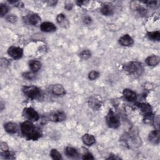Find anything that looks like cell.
I'll return each instance as SVG.
<instances>
[{
	"label": "cell",
	"instance_id": "cell-1",
	"mask_svg": "<svg viewBox=\"0 0 160 160\" xmlns=\"http://www.w3.org/2000/svg\"><path fill=\"white\" fill-rule=\"evenodd\" d=\"M22 134L29 140H37L41 136V132L31 121H24L21 124Z\"/></svg>",
	"mask_w": 160,
	"mask_h": 160
},
{
	"label": "cell",
	"instance_id": "cell-2",
	"mask_svg": "<svg viewBox=\"0 0 160 160\" xmlns=\"http://www.w3.org/2000/svg\"><path fill=\"white\" fill-rule=\"evenodd\" d=\"M123 69L134 78L140 76L143 72L142 64L137 61H131L123 66Z\"/></svg>",
	"mask_w": 160,
	"mask_h": 160
},
{
	"label": "cell",
	"instance_id": "cell-3",
	"mask_svg": "<svg viewBox=\"0 0 160 160\" xmlns=\"http://www.w3.org/2000/svg\"><path fill=\"white\" fill-rule=\"evenodd\" d=\"M22 91L28 98L31 99H38L41 96V89L35 86H24L22 88Z\"/></svg>",
	"mask_w": 160,
	"mask_h": 160
},
{
	"label": "cell",
	"instance_id": "cell-4",
	"mask_svg": "<svg viewBox=\"0 0 160 160\" xmlns=\"http://www.w3.org/2000/svg\"><path fill=\"white\" fill-rule=\"evenodd\" d=\"M106 123L111 128H118L120 125L119 119L118 116L112 110H109L106 116Z\"/></svg>",
	"mask_w": 160,
	"mask_h": 160
},
{
	"label": "cell",
	"instance_id": "cell-5",
	"mask_svg": "<svg viewBox=\"0 0 160 160\" xmlns=\"http://www.w3.org/2000/svg\"><path fill=\"white\" fill-rule=\"evenodd\" d=\"M22 114L26 118L31 121H36L39 118L38 113L33 108L30 107L25 108L23 109Z\"/></svg>",
	"mask_w": 160,
	"mask_h": 160
},
{
	"label": "cell",
	"instance_id": "cell-6",
	"mask_svg": "<svg viewBox=\"0 0 160 160\" xmlns=\"http://www.w3.org/2000/svg\"><path fill=\"white\" fill-rule=\"evenodd\" d=\"M137 106L143 113L146 120L151 119V116L152 115V108L151 106L145 102H139L137 104Z\"/></svg>",
	"mask_w": 160,
	"mask_h": 160
},
{
	"label": "cell",
	"instance_id": "cell-7",
	"mask_svg": "<svg viewBox=\"0 0 160 160\" xmlns=\"http://www.w3.org/2000/svg\"><path fill=\"white\" fill-rule=\"evenodd\" d=\"M8 53L13 59H18L22 56L23 50L19 47L11 46L8 49Z\"/></svg>",
	"mask_w": 160,
	"mask_h": 160
},
{
	"label": "cell",
	"instance_id": "cell-8",
	"mask_svg": "<svg viewBox=\"0 0 160 160\" xmlns=\"http://www.w3.org/2000/svg\"><path fill=\"white\" fill-rule=\"evenodd\" d=\"M40 28L42 31L46 32H51L56 30V27L55 25L51 22H42L40 26Z\"/></svg>",
	"mask_w": 160,
	"mask_h": 160
},
{
	"label": "cell",
	"instance_id": "cell-9",
	"mask_svg": "<svg viewBox=\"0 0 160 160\" xmlns=\"http://www.w3.org/2000/svg\"><path fill=\"white\" fill-rule=\"evenodd\" d=\"M124 98L129 102H132L136 99V94L134 91L129 89H124L122 91Z\"/></svg>",
	"mask_w": 160,
	"mask_h": 160
},
{
	"label": "cell",
	"instance_id": "cell-10",
	"mask_svg": "<svg viewBox=\"0 0 160 160\" xmlns=\"http://www.w3.org/2000/svg\"><path fill=\"white\" fill-rule=\"evenodd\" d=\"M119 42L123 46H129L133 44L134 41L132 37L129 34H124L119 38Z\"/></svg>",
	"mask_w": 160,
	"mask_h": 160
},
{
	"label": "cell",
	"instance_id": "cell-11",
	"mask_svg": "<svg viewBox=\"0 0 160 160\" xmlns=\"http://www.w3.org/2000/svg\"><path fill=\"white\" fill-rule=\"evenodd\" d=\"M50 119L53 122H61L66 119V114L63 112H56L50 116Z\"/></svg>",
	"mask_w": 160,
	"mask_h": 160
},
{
	"label": "cell",
	"instance_id": "cell-12",
	"mask_svg": "<svg viewBox=\"0 0 160 160\" xmlns=\"http://www.w3.org/2000/svg\"><path fill=\"white\" fill-rule=\"evenodd\" d=\"M56 21L59 26H61L62 28H67L69 25L68 19L63 14H59L56 17Z\"/></svg>",
	"mask_w": 160,
	"mask_h": 160
},
{
	"label": "cell",
	"instance_id": "cell-13",
	"mask_svg": "<svg viewBox=\"0 0 160 160\" xmlns=\"http://www.w3.org/2000/svg\"><path fill=\"white\" fill-rule=\"evenodd\" d=\"M25 19H26V21L28 24L33 25V26L36 25L41 21L40 17L36 14H30V15L26 16Z\"/></svg>",
	"mask_w": 160,
	"mask_h": 160
},
{
	"label": "cell",
	"instance_id": "cell-14",
	"mask_svg": "<svg viewBox=\"0 0 160 160\" xmlns=\"http://www.w3.org/2000/svg\"><path fill=\"white\" fill-rule=\"evenodd\" d=\"M82 140L84 144L87 146H91L96 142L95 138L89 134H85L82 137Z\"/></svg>",
	"mask_w": 160,
	"mask_h": 160
},
{
	"label": "cell",
	"instance_id": "cell-15",
	"mask_svg": "<svg viewBox=\"0 0 160 160\" xmlns=\"http://www.w3.org/2000/svg\"><path fill=\"white\" fill-rule=\"evenodd\" d=\"M88 104L91 108L94 109H98L101 106L102 102L99 99H97L96 98L92 97L89 99Z\"/></svg>",
	"mask_w": 160,
	"mask_h": 160
},
{
	"label": "cell",
	"instance_id": "cell-16",
	"mask_svg": "<svg viewBox=\"0 0 160 160\" xmlns=\"http://www.w3.org/2000/svg\"><path fill=\"white\" fill-rule=\"evenodd\" d=\"M148 139H149V141L153 144H159V135L158 131L154 130L151 131L148 136Z\"/></svg>",
	"mask_w": 160,
	"mask_h": 160
},
{
	"label": "cell",
	"instance_id": "cell-17",
	"mask_svg": "<svg viewBox=\"0 0 160 160\" xmlns=\"http://www.w3.org/2000/svg\"><path fill=\"white\" fill-rule=\"evenodd\" d=\"M51 91L56 96H62L65 94V89L61 84L54 85L51 88Z\"/></svg>",
	"mask_w": 160,
	"mask_h": 160
},
{
	"label": "cell",
	"instance_id": "cell-18",
	"mask_svg": "<svg viewBox=\"0 0 160 160\" xmlns=\"http://www.w3.org/2000/svg\"><path fill=\"white\" fill-rule=\"evenodd\" d=\"M66 155L70 158H78L79 156V153L78 151L72 147H67L65 149Z\"/></svg>",
	"mask_w": 160,
	"mask_h": 160
},
{
	"label": "cell",
	"instance_id": "cell-19",
	"mask_svg": "<svg viewBox=\"0 0 160 160\" xmlns=\"http://www.w3.org/2000/svg\"><path fill=\"white\" fill-rule=\"evenodd\" d=\"M146 62L148 66H154L159 62V58L156 55H152L148 56L146 59Z\"/></svg>",
	"mask_w": 160,
	"mask_h": 160
},
{
	"label": "cell",
	"instance_id": "cell-20",
	"mask_svg": "<svg viewBox=\"0 0 160 160\" xmlns=\"http://www.w3.org/2000/svg\"><path fill=\"white\" fill-rule=\"evenodd\" d=\"M4 129L10 134H14L17 132V125L12 122H8L4 124Z\"/></svg>",
	"mask_w": 160,
	"mask_h": 160
},
{
	"label": "cell",
	"instance_id": "cell-21",
	"mask_svg": "<svg viewBox=\"0 0 160 160\" xmlns=\"http://www.w3.org/2000/svg\"><path fill=\"white\" fill-rule=\"evenodd\" d=\"M29 67L33 72H38L41 68V64L37 60H31L29 63Z\"/></svg>",
	"mask_w": 160,
	"mask_h": 160
},
{
	"label": "cell",
	"instance_id": "cell-22",
	"mask_svg": "<svg viewBox=\"0 0 160 160\" xmlns=\"http://www.w3.org/2000/svg\"><path fill=\"white\" fill-rule=\"evenodd\" d=\"M101 12L105 16H110L112 14V9L108 4H104L101 8Z\"/></svg>",
	"mask_w": 160,
	"mask_h": 160
},
{
	"label": "cell",
	"instance_id": "cell-23",
	"mask_svg": "<svg viewBox=\"0 0 160 160\" xmlns=\"http://www.w3.org/2000/svg\"><path fill=\"white\" fill-rule=\"evenodd\" d=\"M147 36L150 39H151L152 41H159L160 39V32L159 31L148 32L147 33Z\"/></svg>",
	"mask_w": 160,
	"mask_h": 160
},
{
	"label": "cell",
	"instance_id": "cell-24",
	"mask_svg": "<svg viewBox=\"0 0 160 160\" xmlns=\"http://www.w3.org/2000/svg\"><path fill=\"white\" fill-rule=\"evenodd\" d=\"M50 155L51 156V158L53 159H56V160H59L62 159V156L61 154L56 150V149H52L50 152Z\"/></svg>",
	"mask_w": 160,
	"mask_h": 160
},
{
	"label": "cell",
	"instance_id": "cell-25",
	"mask_svg": "<svg viewBox=\"0 0 160 160\" xmlns=\"http://www.w3.org/2000/svg\"><path fill=\"white\" fill-rule=\"evenodd\" d=\"M80 57L83 59H87L88 58H89L91 56V52L90 51L86 49V50H84L82 51L80 54H79Z\"/></svg>",
	"mask_w": 160,
	"mask_h": 160
},
{
	"label": "cell",
	"instance_id": "cell-26",
	"mask_svg": "<svg viewBox=\"0 0 160 160\" xmlns=\"http://www.w3.org/2000/svg\"><path fill=\"white\" fill-rule=\"evenodd\" d=\"M99 73L98 72L96 71H92L88 74V78L90 80H95L99 77Z\"/></svg>",
	"mask_w": 160,
	"mask_h": 160
},
{
	"label": "cell",
	"instance_id": "cell-27",
	"mask_svg": "<svg viewBox=\"0 0 160 160\" xmlns=\"http://www.w3.org/2000/svg\"><path fill=\"white\" fill-rule=\"evenodd\" d=\"M8 11V8L6 4H0V13L1 16H4Z\"/></svg>",
	"mask_w": 160,
	"mask_h": 160
},
{
	"label": "cell",
	"instance_id": "cell-28",
	"mask_svg": "<svg viewBox=\"0 0 160 160\" xmlns=\"http://www.w3.org/2000/svg\"><path fill=\"white\" fill-rule=\"evenodd\" d=\"M14 154L11 152H9V151L1 152V156L5 158L6 159H13L14 158Z\"/></svg>",
	"mask_w": 160,
	"mask_h": 160
},
{
	"label": "cell",
	"instance_id": "cell-29",
	"mask_svg": "<svg viewBox=\"0 0 160 160\" xmlns=\"http://www.w3.org/2000/svg\"><path fill=\"white\" fill-rule=\"evenodd\" d=\"M23 77L28 80H32L35 78L34 74L32 72H26L22 74Z\"/></svg>",
	"mask_w": 160,
	"mask_h": 160
},
{
	"label": "cell",
	"instance_id": "cell-30",
	"mask_svg": "<svg viewBox=\"0 0 160 160\" xmlns=\"http://www.w3.org/2000/svg\"><path fill=\"white\" fill-rule=\"evenodd\" d=\"M6 19L7 21L11 22V23H14L17 21V17L14 16V14H10L6 17Z\"/></svg>",
	"mask_w": 160,
	"mask_h": 160
},
{
	"label": "cell",
	"instance_id": "cell-31",
	"mask_svg": "<svg viewBox=\"0 0 160 160\" xmlns=\"http://www.w3.org/2000/svg\"><path fill=\"white\" fill-rule=\"evenodd\" d=\"M157 2H158V1H149L144 2V3L147 4L150 7H153V8H156L158 6Z\"/></svg>",
	"mask_w": 160,
	"mask_h": 160
},
{
	"label": "cell",
	"instance_id": "cell-32",
	"mask_svg": "<svg viewBox=\"0 0 160 160\" xmlns=\"http://www.w3.org/2000/svg\"><path fill=\"white\" fill-rule=\"evenodd\" d=\"M8 149H9L8 146L6 142H1V149L2 152L8 151Z\"/></svg>",
	"mask_w": 160,
	"mask_h": 160
},
{
	"label": "cell",
	"instance_id": "cell-33",
	"mask_svg": "<svg viewBox=\"0 0 160 160\" xmlns=\"http://www.w3.org/2000/svg\"><path fill=\"white\" fill-rule=\"evenodd\" d=\"M84 159H94V157L90 152H86L83 155Z\"/></svg>",
	"mask_w": 160,
	"mask_h": 160
},
{
	"label": "cell",
	"instance_id": "cell-34",
	"mask_svg": "<svg viewBox=\"0 0 160 160\" xmlns=\"http://www.w3.org/2000/svg\"><path fill=\"white\" fill-rule=\"evenodd\" d=\"M136 10L139 12V14H142V15H146V9H145L144 8H142V7H138L137 9H136Z\"/></svg>",
	"mask_w": 160,
	"mask_h": 160
},
{
	"label": "cell",
	"instance_id": "cell-35",
	"mask_svg": "<svg viewBox=\"0 0 160 160\" xmlns=\"http://www.w3.org/2000/svg\"><path fill=\"white\" fill-rule=\"evenodd\" d=\"M83 22L86 24H89L92 22V19L89 16H86L83 19Z\"/></svg>",
	"mask_w": 160,
	"mask_h": 160
},
{
	"label": "cell",
	"instance_id": "cell-36",
	"mask_svg": "<svg viewBox=\"0 0 160 160\" xmlns=\"http://www.w3.org/2000/svg\"><path fill=\"white\" fill-rule=\"evenodd\" d=\"M64 8H65V9H66L68 11L71 10L72 8V4H66Z\"/></svg>",
	"mask_w": 160,
	"mask_h": 160
},
{
	"label": "cell",
	"instance_id": "cell-37",
	"mask_svg": "<svg viewBox=\"0 0 160 160\" xmlns=\"http://www.w3.org/2000/svg\"><path fill=\"white\" fill-rule=\"evenodd\" d=\"M57 2V1H49L48 3L49 5L51 6H54L56 4V3Z\"/></svg>",
	"mask_w": 160,
	"mask_h": 160
}]
</instances>
